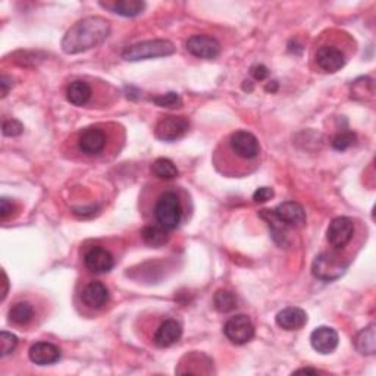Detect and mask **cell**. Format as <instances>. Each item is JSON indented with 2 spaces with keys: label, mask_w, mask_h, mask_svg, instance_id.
<instances>
[{
  "label": "cell",
  "mask_w": 376,
  "mask_h": 376,
  "mask_svg": "<svg viewBox=\"0 0 376 376\" xmlns=\"http://www.w3.org/2000/svg\"><path fill=\"white\" fill-rule=\"evenodd\" d=\"M17 345H18V338L15 337V335L2 331V334H0V356L2 357L9 356L10 353L15 352Z\"/></svg>",
  "instance_id": "4316f807"
},
{
  "label": "cell",
  "mask_w": 376,
  "mask_h": 376,
  "mask_svg": "<svg viewBox=\"0 0 376 376\" xmlns=\"http://www.w3.org/2000/svg\"><path fill=\"white\" fill-rule=\"evenodd\" d=\"M181 337H182V327L180 322L175 319H166L156 329L153 341L157 347L166 348L178 343Z\"/></svg>",
  "instance_id": "9a60e30c"
},
{
  "label": "cell",
  "mask_w": 376,
  "mask_h": 376,
  "mask_svg": "<svg viewBox=\"0 0 376 376\" xmlns=\"http://www.w3.org/2000/svg\"><path fill=\"white\" fill-rule=\"evenodd\" d=\"M357 141V136L352 131H344L337 134V136L334 137L332 140V147L335 150L338 152H344L347 149H350L352 146H354Z\"/></svg>",
  "instance_id": "484cf974"
},
{
  "label": "cell",
  "mask_w": 376,
  "mask_h": 376,
  "mask_svg": "<svg viewBox=\"0 0 376 376\" xmlns=\"http://www.w3.org/2000/svg\"><path fill=\"white\" fill-rule=\"evenodd\" d=\"M348 262L334 253H322L315 259L312 272L318 279L334 281L338 279L347 269Z\"/></svg>",
  "instance_id": "8992f818"
},
{
  "label": "cell",
  "mask_w": 376,
  "mask_h": 376,
  "mask_svg": "<svg viewBox=\"0 0 376 376\" xmlns=\"http://www.w3.org/2000/svg\"><path fill=\"white\" fill-rule=\"evenodd\" d=\"M275 217L285 226H303L306 224V212L295 201H284L274 209Z\"/></svg>",
  "instance_id": "2e32d148"
},
{
  "label": "cell",
  "mask_w": 376,
  "mask_h": 376,
  "mask_svg": "<svg viewBox=\"0 0 376 376\" xmlns=\"http://www.w3.org/2000/svg\"><path fill=\"white\" fill-rule=\"evenodd\" d=\"M338 332L329 327H319L311 335L313 350L320 354H331L338 347Z\"/></svg>",
  "instance_id": "4fadbf2b"
},
{
  "label": "cell",
  "mask_w": 376,
  "mask_h": 376,
  "mask_svg": "<svg viewBox=\"0 0 376 376\" xmlns=\"http://www.w3.org/2000/svg\"><path fill=\"white\" fill-rule=\"evenodd\" d=\"M184 218V206L181 196L173 188H165L160 191L153 205L155 224L165 228L166 231H173L181 225Z\"/></svg>",
  "instance_id": "7a4b0ae2"
},
{
  "label": "cell",
  "mask_w": 376,
  "mask_h": 376,
  "mask_svg": "<svg viewBox=\"0 0 376 376\" xmlns=\"http://www.w3.org/2000/svg\"><path fill=\"white\" fill-rule=\"evenodd\" d=\"M29 356L33 363L38 366H47V365L56 363V361L61 359V350L55 344L47 343V341H40L31 345Z\"/></svg>",
  "instance_id": "e0dca14e"
},
{
  "label": "cell",
  "mask_w": 376,
  "mask_h": 376,
  "mask_svg": "<svg viewBox=\"0 0 376 376\" xmlns=\"http://www.w3.org/2000/svg\"><path fill=\"white\" fill-rule=\"evenodd\" d=\"M276 325L285 331H299L307 324V313L300 307H285L275 318Z\"/></svg>",
  "instance_id": "ac0fdd59"
},
{
  "label": "cell",
  "mask_w": 376,
  "mask_h": 376,
  "mask_svg": "<svg viewBox=\"0 0 376 376\" xmlns=\"http://www.w3.org/2000/svg\"><path fill=\"white\" fill-rule=\"evenodd\" d=\"M93 97V88L91 86L84 81V79H75L72 81L68 88H66V99L74 106L83 107L90 103Z\"/></svg>",
  "instance_id": "d6986e66"
},
{
  "label": "cell",
  "mask_w": 376,
  "mask_h": 376,
  "mask_svg": "<svg viewBox=\"0 0 376 376\" xmlns=\"http://www.w3.org/2000/svg\"><path fill=\"white\" fill-rule=\"evenodd\" d=\"M111 33V24L102 17H88L74 24L65 33L62 50L66 55H78L100 46Z\"/></svg>",
  "instance_id": "6da1fadb"
},
{
  "label": "cell",
  "mask_w": 376,
  "mask_h": 376,
  "mask_svg": "<svg viewBox=\"0 0 376 376\" xmlns=\"http://www.w3.org/2000/svg\"><path fill=\"white\" fill-rule=\"evenodd\" d=\"M226 150L238 162L254 164L260 155V143L258 137L250 131L238 130L230 134V137L226 139Z\"/></svg>",
  "instance_id": "277c9868"
},
{
  "label": "cell",
  "mask_w": 376,
  "mask_h": 376,
  "mask_svg": "<svg viewBox=\"0 0 376 376\" xmlns=\"http://www.w3.org/2000/svg\"><path fill=\"white\" fill-rule=\"evenodd\" d=\"M187 50L198 59H214L219 56L221 45L214 37L200 34L188 38Z\"/></svg>",
  "instance_id": "8fae6325"
},
{
  "label": "cell",
  "mask_w": 376,
  "mask_h": 376,
  "mask_svg": "<svg viewBox=\"0 0 376 376\" xmlns=\"http://www.w3.org/2000/svg\"><path fill=\"white\" fill-rule=\"evenodd\" d=\"M84 265L94 274H107L113 269L115 259L109 250L100 246H94L84 254Z\"/></svg>",
  "instance_id": "7c38bea8"
},
{
  "label": "cell",
  "mask_w": 376,
  "mask_h": 376,
  "mask_svg": "<svg viewBox=\"0 0 376 376\" xmlns=\"http://www.w3.org/2000/svg\"><path fill=\"white\" fill-rule=\"evenodd\" d=\"M100 6L109 9L120 17L132 18L137 17L146 9V3L141 0H115V2H100Z\"/></svg>",
  "instance_id": "ffe728a7"
},
{
  "label": "cell",
  "mask_w": 376,
  "mask_h": 376,
  "mask_svg": "<svg viewBox=\"0 0 376 376\" xmlns=\"http://www.w3.org/2000/svg\"><path fill=\"white\" fill-rule=\"evenodd\" d=\"M294 373H313V375H318V373H320V372H319V370H316V369L304 368V369H299V370H295Z\"/></svg>",
  "instance_id": "836d02e7"
},
{
  "label": "cell",
  "mask_w": 376,
  "mask_h": 376,
  "mask_svg": "<svg viewBox=\"0 0 376 376\" xmlns=\"http://www.w3.org/2000/svg\"><path fill=\"white\" fill-rule=\"evenodd\" d=\"M13 210H15V205H13L9 198L3 197L0 200V218H2V221H6Z\"/></svg>",
  "instance_id": "4dcf8cb0"
},
{
  "label": "cell",
  "mask_w": 376,
  "mask_h": 376,
  "mask_svg": "<svg viewBox=\"0 0 376 376\" xmlns=\"http://www.w3.org/2000/svg\"><path fill=\"white\" fill-rule=\"evenodd\" d=\"M214 308L221 313H230L237 308L235 294L228 290H218L213 295Z\"/></svg>",
  "instance_id": "d4e9b609"
},
{
  "label": "cell",
  "mask_w": 376,
  "mask_h": 376,
  "mask_svg": "<svg viewBox=\"0 0 376 376\" xmlns=\"http://www.w3.org/2000/svg\"><path fill=\"white\" fill-rule=\"evenodd\" d=\"M354 233L356 226L353 219L347 217H338L331 221L327 230V240L335 250H343L352 243Z\"/></svg>",
  "instance_id": "ba28073f"
},
{
  "label": "cell",
  "mask_w": 376,
  "mask_h": 376,
  "mask_svg": "<svg viewBox=\"0 0 376 376\" xmlns=\"http://www.w3.org/2000/svg\"><path fill=\"white\" fill-rule=\"evenodd\" d=\"M111 144L109 130L104 125H90L77 134L75 146L84 157H102Z\"/></svg>",
  "instance_id": "3957f363"
},
{
  "label": "cell",
  "mask_w": 376,
  "mask_h": 376,
  "mask_svg": "<svg viewBox=\"0 0 376 376\" xmlns=\"http://www.w3.org/2000/svg\"><path fill=\"white\" fill-rule=\"evenodd\" d=\"M175 53V46L169 40H147L137 45L128 46L123 52V58L128 62H139L153 58L169 56Z\"/></svg>",
  "instance_id": "5b68a950"
},
{
  "label": "cell",
  "mask_w": 376,
  "mask_h": 376,
  "mask_svg": "<svg viewBox=\"0 0 376 376\" xmlns=\"http://www.w3.org/2000/svg\"><path fill=\"white\" fill-rule=\"evenodd\" d=\"M153 102L160 107H168V109H177V107L182 106V100L180 97V94L173 93V91L155 97Z\"/></svg>",
  "instance_id": "83f0119b"
},
{
  "label": "cell",
  "mask_w": 376,
  "mask_h": 376,
  "mask_svg": "<svg viewBox=\"0 0 376 376\" xmlns=\"http://www.w3.org/2000/svg\"><path fill=\"white\" fill-rule=\"evenodd\" d=\"M12 87H13V81H12L10 77H8V75L0 77V88H2V97L6 96Z\"/></svg>",
  "instance_id": "d6a6232c"
},
{
  "label": "cell",
  "mask_w": 376,
  "mask_h": 376,
  "mask_svg": "<svg viewBox=\"0 0 376 376\" xmlns=\"http://www.w3.org/2000/svg\"><path fill=\"white\" fill-rule=\"evenodd\" d=\"M169 231H166L165 228L159 226L156 224L152 225H146L141 230V237L144 240L146 244H149L152 247H162L168 243Z\"/></svg>",
  "instance_id": "603a6c76"
},
{
  "label": "cell",
  "mask_w": 376,
  "mask_h": 376,
  "mask_svg": "<svg viewBox=\"0 0 376 376\" xmlns=\"http://www.w3.org/2000/svg\"><path fill=\"white\" fill-rule=\"evenodd\" d=\"M190 130V120L185 116H164L156 124V137L162 141H177Z\"/></svg>",
  "instance_id": "9c48e42d"
},
{
  "label": "cell",
  "mask_w": 376,
  "mask_h": 376,
  "mask_svg": "<svg viewBox=\"0 0 376 376\" xmlns=\"http://www.w3.org/2000/svg\"><path fill=\"white\" fill-rule=\"evenodd\" d=\"M356 348L360 354L372 356L376 352V335H375V325H369L368 328L361 329L354 340Z\"/></svg>",
  "instance_id": "7402d4cb"
},
{
  "label": "cell",
  "mask_w": 376,
  "mask_h": 376,
  "mask_svg": "<svg viewBox=\"0 0 376 376\" xmlns=\"http://www.w3.org/2000/svg\"><path fill=\"white\" fill-rule=\"evenodd\" d=\"M81 301L86 307L99 311L109 301V290L100 281H91L81 291Z\"/></svg>",
  "instance_id": "5bb4252c"
},
{
  "label": "cell",
  "mask_w": 376,
  "mask_h": 376,
  "mask_svg": "<svg viewBox=\"0 0 376 376\" xmlns=\"http://www.w3.org/2000/svg\"><path fill=\"white\" fill-rule=\"evenodd\" d=\"M276 90H278V84H276V81H271L269 84L266 86V91H271V93H274V91H276Z\"/></svg>",
  "instance_id": "e575fe53"
},
{
  "label": "cell",
  "mask_w": 376,
  "mask_h": 376,
  "mask_svg": "<svg viewBox=\"0 0 376 376\" xmlns=\"http://www.w3.org/2000/svg\"><path fill=\"white\" fill-rule=\"evenodd\" d=\"M274 196H275V191L272 190V188H269V187H260V188H258L256 191H254L253 200L256 201V203H266L267 200L274 198Z\"/></svg>",
  "instance_id": "f546056e"
},
{
  "label": "cell",
  "mask_w": 376,
  "mask_h": 376,
  "mask_svg": "<svg viewBox=\"0 0 376 376\" xmlns=\"http://www.w3.org/2000/svg\"><path fill=\"white\" fill-rule=\"evenodd\" d=\"M250 72L254 77V79H258V81H263V79L267 77V74H269V71H267L265 65H254Z\"/></svg>",
  "instance_id": "1f68e13d"
},
{
  "label": "cell",
  "mask_w": 376,
  "mask_h": 376,
  "mask_svg": "<svg viewBox=\"0 0 376 376\" xmlns=\"http://www.w3.org/2000/svg\"><path fill=\"white\" fill-rule=\"evenodd\" d=\"M226 338L233 344L243 345L247 344L254 337L253 322L246 315H235L226 320L224 327Z\"/></svg>",
  "instance_id": "30bf717a"
},
{
  "label": "cell",
  "mask_w": 376,
  "mask_h": 376,
  "mask_svg": "<svg viewBox=\"0 0 376 376\" xmlns=\"http://www.w3.org/2000/svg\"><path fill=\"white\" fill-rule=\"evenodd\" d=\"M34 319V307L29 301H18L9 308V320L18 327L29 325Z\"/></svg>",
  "instance_id": "44dd1931"
},
{
  "label": "cell",
  "mask_w": 376,
  "mask_h": 376,
  "mask_svg": "<svg viewBox=\"0 0 376 376\" xmlns=\"http://www.w3.org/2000/svg\"><path fill=\"white\" fill-rule=\"evenodd\" d=\"M315 62L320 71L334 74L343 70L347 63L345 52L334 43L320 45L315 53Z\"/></svg>",
  "instance_id": "52a82bcc"
},
{
  "label": "cell",
  "mask_w": 376,
  "mask_h": 376,
  "mask_svg": "<svg viewBox=\"0 0 376 376\" xmlns=\"http://www.w3.org/2000/svg\"><path fill=\"white\" fill-rule=\"evenodd\" d=\"M152 172L155 173V175L160 180H173L178 177V168L177 165L172 162V160L166 159V157H159L156 159L153 165H152Z\"/></svg>",
  "instance_id": "cb8c5ba5"
},
{
  "label": "cell",
  "mask_w": 376,
  "mask_h": 376,
  "mask_svg": "<svg viewBox=\"0 0 376 376\" xmlns=\"http://www.w3.org/2000/svg\"><path fill=\"white\" fill-rule=\"evenodd\" d=\"M2 132L5 137H18L24 132V125L17 119H8L2 125Z\"/></svg>",
  "instance_id": "f1b7e54d"
}]
</instances>
